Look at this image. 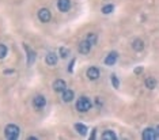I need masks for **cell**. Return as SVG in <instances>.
Returning a JSON list of instances; mask_svg holds the SVG:
<instances>
[{
	"instance_id": "obj_8",
	"label": "cell",
	"mask_w": 159,
	"mask_h": 140,
	"mask_svg": "<svg viewBox=\"0 0 159 140\" xmlns=\"http://www.w3.org/2000/svg\"><path fill=\"white\" fill-rule=\"evenodd\" d=\"M87 76L91 79V80H95V79L99 78V70L97 67H90L87 70Z\"/></svg>"
},
{
	"instance_id": "obj_2",
	"label": "cell",
	"mask_w": 159,
	"mask_h": 140,
	"mask_svg": "<svg viewBox=\"0 0 159 140\" xmlns=\"http://www.w3.org/2000/svg\"><path fill=\"white\" fill-rule=\"evenodd\" d=\"M4 135H6L7 139L15 140V139H18V136H19V128H18L16 125H14V124L7 125L6 129H4Z\"/></svg>"
},
{
	"instance_id": "obj_18",
	"label": "cell",
	"mask_w": 159,
	"mask_h": 140,
	"mask_svg": "<svg viewBox=\"0 0 159 140\" xmlns=\"http://www.w3.org/2000/svg\"><path fill=\"white\" fill-rule=\"evenodd\" d=\"M86 41L90 42V45H95L97 44V34H94V33H90L87 35V38H86Z\"/></svg>"
},
{
	"instance_id": "obj_20",
	"label": "cell",
	"mask_w": 159,
	"mask_h": 140,
	"mask_svg": "<svg viewBox=\"0 0 159 140\" xmlns=\"http://www.w3.org/2000/svg\"><path fill=\"white\" fill-rule=\"evenodd\" d=\"M60 55H61V57L63 59H66V57H68L70 56V49H67V48H60Z\"/></svg>"
},
{
	"instance_id": "obj_6",
	"label": "cell",
	"mask_w": 159,
	"mask_h": 140,
	"mask_svg": "<svg viewBox=\"0 0 159 140\" xmlns=\"http://www.w3.org/2000/svg\"><path fill=\"white\" fill-rule=\"evenodd\" d=\"M57 7L61 12H67L71 8V0H59L57 2Z\"/></svg>"
},
{
	"instance_id": "obj_25",
	"label": "cell",
	"mask_w": 159,
	"mask_h": 140,
	"mask_svg": "<svg viewBox=\"0 0 159 140\" xmlns=\"http://www.w3.org/2000/svg\"><path fill=\"white\" fill-rule=\"evenodd\" d=\"M14 72V70H7V71H4V74L6 75H8V74H12Z\"/></svg>"
},
{
	"instance_id": "obj_14",
	"label": "cell",
	"mask_w": 159,
	"mask_h": 140,
	"mask_svg": "<svg viewBox=\"0 0 159 140\" xmlns=\"http://www.w3.org/2000/svg\"><path fill=\"white\" fill-rule=\"evenodd\" d=\"M132 48L135 49L136 52H142L143 49H144L143 41H142V39H135V41H133V44H132Z\"/></svg>"
},
{
	"instance_id": "obj_13",
	"label": "cell",
	"mask_w": 159,
	"mask_h": 140,
	"mask_svg": "<svg viewBox=\"0 0 159 140\" xmlns=\"http://www.w3.org/2000/svg\"><path fill=\"white\" fill-rule=\"evenodd\" d=\"M74 91H72V90H64L63 91V101L64 102H71L72 99H74Z\"/></svg>"
},
{
	"instance_id": "obj_4",
	"label": "cell",
	"mask_w": 159,
	"mask_h": 140,
	"mask_svg": "<svg viewBox=\"0 0 159 140\" xmlns=\"http://www.w3.org/2000/svg\"><path fill=\"white\" fill-rule=\"evenodd\" d=\"M50 16H52V15H50V11H49V10L48 8H41V10H39V11H38V18H39V20H41V22H49V20H50Z\"/></svg>"
},
{
	"instance_id": "obj_24",
	"label": "cell",
	"mask_w": 159,
	"mask_h": 140,
	"mask_svg": "<svg viewBox=\"0 0 159 140\" xmlns=\"http://www.w3.org/2000/svg\"><path fill=\"white\" fill-rule=\"evenodd\" d=\"M143 72V67H136L135 68V74L136 75H139V74H142Z\"/></svg>"
},
{
	"instance_id": "obj_3",
	"label": "cell",
	"mask_w": 159,
	"mask_h": 140,
	"mask_svg": "<svg viewBox=\"0 0 159 140\" xmlns=\"http://www.w3.org/2000/svg\"><path fill=\"white\" fill-rule=\"evenodd\" d=\"M143 139H144V140H155V139H158L157 129H154V128H147V129H144V132H143Z\"/></svg>"
},
{
	"instance_id": "obj_11",
	"label": "cell",
	"mask_w": 159,
	"mask_h": 140,
	"mask_svg": "<svg viewBox=\"0 0 159 140\" xmlns=\"http://www.w3.org/2000/svg\"><path fill=\"white\" fill-rule=\"evenodd\" d=\"M117 52H110L109 55L106 56V59H105V64L106 65H113L116 63V60H117Z\"/></svg>"
},
{
	"instance_id": "obj_21",
	"label": "cell",
	"mask_w": 159,
	"mask_h": 140,
	"mask_svg": "<svg viewBox=\"0 0 159 140\" xmlns=\"http://www.w3.org/2000/svg\"><path fill=\"white\" fill-rule=\"evenodd\" d=\"M111 83H113V87L114 88H118L120 87V82H118V79H117V76L113 74L111 75Z\"/></svg>"
},
{
	"instance_id": "obj_17",
	"label": "cell",
	"mask_w": 159,
	"mask_h": 140,
	"mask_svg": "<svg viewBox=\"0 0 159 140\" xmlns=\"http://www.w3.org/2000/svg\"><path fill=\"white\" fill-rule=\"evenodd\" d=\"M146 86H147V88H155V86H157V80H155V78H147L146 79Z\"/></svg>"
},
{
	"instance_id": "obj_9",
	"label": "cell",
	"mask_w": 159,
	"mask_h": 140,
	"mask_svg": "<svg viewBox=\"0 0 159 140\" xmlns=\"http://www.w3.org/2000/svg\"><path fill=\"white\" fill-rule=\"evenodd\" d=\"M45 61H46L48 65H55V64H57V55H56L55 52L48 53L46 57H45Z\"/></svg>"
},
{
	"instance_id": "obj_22",
	"label": "cell",
	"mask_w": 159,
	"mask_h": 140,
	"mask_svg": "<svg viewBox=\"0 0 159 140\" xmlns=\"http://www.w3.org/2000/svg\"><path fill=\"white\" fill-rule=\"evenodd\" d=\"M6 56H7V46L0 45V59H4Z\"/></svg>"
},
{
	"instance_id": "obj_10",
	"label": "cell",
	"mask_w": 159,
	"mask_h": 140,
	"mask_svg": "<svg viewBox=\"0 0 159 140\" xmlns=\"http://www.w3.org/2000/svg\"><path fill=\"white\" fill-rule=\"evenodd\" d=\"M90 49H91V45H90V42H87L86 39L79 44V52L83 53V55H87L90 52Z\"/></svg>"
},
{
	"instance_id": "obj_7",
	"label": "cell",
	"mask_w": 159,
	"mask_h": 140,
	"mask_svg": "<svg viewBox=\"0 0 159 140\" xmlns=\"http://www.w3.org/2000/svg\"><path fill=\"white\" fill-rule=\"evenodd\" d=\"M67 88V84L64 80H61V79H57V80L53 83V90H55L56 93H63L64 90Z\"/></svg>"
},
{
	"instance_id": "obj_23",
	"label": "cell",
	"mask_w": 159,
	"mask_h": 140,
	"mask_svg": "<svg viewBox=\"0 0 159 140\" xmlns=\"http://www.w3.org/2000/svg\"><path fill=\"white\" fill-rule=\"evenodd\" d=\"M75 61H76V60H72V61L70 63V68H68V71H70V72H72V71H74V64H75Z\"/></svg>"
},
{
	"instance_id": "obj_15",
	"label": "cell",
	"mask_w": 159,
	"mask_h": 140,
	"mask_svg": "<svg viewBox=\"0 0 159 140\" xmlns=\"http://www.w3.org/2000/svg\"><path fill=\"white\" fill-rule=\"evenodd\" d=\"M102 139L103 140H107V139L109 140H116L117 139V136H116V133L113 131H105L102 133Z\"/></svg>"
},
{
	"instance_id": "obj_26",
	"label": "cell",
	"mask_w": 159,
	"mask_h": 140,
	"mask_svg": "<svg viewBox=\"0 0 159 140\" xmlns=\"http://www.w3.org/2000/svg\"><path fill=\"white\" fill-rule=\"evenodd\" d=\"M95 132H97V129H94V131H93V133H91V139L95 138Z\"/></svg>"
},
{
	"instance_id": "obj_1",
	"label": "cell",
	"mask_w": 159,
	"mask_h": 140,
	"mask_svg": "<svg viewBox=\"0 0 159 140\" xmlns=\"http://www.w3.org/2000/svg\"><path fill=\"white\" fill-rule=\"evenodd\" d=\"M91 106H93V103H91V101H90L87 97H80V98L76 101V109L79 110V112H82V113L90 110L91 109Z\"/></svg>"
},
{
	"instance_id": "obj_19",
	"label": "cell",
	"mask_w": 159,
	"mask_h": 140,
	"mask_svg": "<svg viewBox=\"0 0 159 140\" xmlns=\"http://www.w3.org/2000/svg\"><path fill=\"white\" fill-rule=\"evenodd\" d=\"M113 10H114L113 4H107V6L102 7V12L103 14H110V12H113Z\"/></svg>"
},
{
	"instance_id": "obj_16",
	"label": "cell",
	"mask_w": 159,
	"mask_h": 140,
	"mask_svg": "<svg viewBox=\"0 0 159 140\" xmlns=\"http://www.w3.org/2000/svg\"><path fill=\"white\" fill-rule=\"evenodd\" d=\"M75 129H76V132H79L82 136L87 135V127H84L83 124H76V125H75Z\"/></svg>"
},
{
	"instance_id": "obj_12",
	"label": "cell",
	"mask_w": 159,
	"mask_h": 140,
	"mask_svg": "<svg viewBox=\"0 0 159 140\" xmlns=\"http://www.w3.org/2000/svg\"><path fill=\"white\" fill-rule=\"evenodd\" d=\"M25 49H26V52H27V65L30 67V65H33V63L35 61V52H31L27 45H25Z\"/></svg>"
},
{
	"instance_id": "obj_5",
	"label": "cell",
	"mask_w": 159,
	"mask_h": 140,
	"mask_svg": "<svg viewBox=\"0 0 159 140\" xmlns=\"http://www.w3.org/2000/svg\"><path fill=\"white\" fill-rule=\"evenodd\" d=\"M45 103H46V99H45V97H42V95H37L33 99V106L35 109H42V107L45 106Z\"/></svg>"
}]
</instances>
